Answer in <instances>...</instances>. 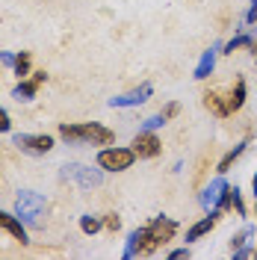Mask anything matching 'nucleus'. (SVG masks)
Instances as JSON below:
<instances>
[{"label": "nucleus", "instance_id": "nucleus-30", "mask_svg": "<svg viewBox=\"0 0 257 260\" xmlns=\"http://www.w3.org/2000/svg\"><path fill=\"white\" fill-rule=\"evenodd\" d=\"M251 189H254V195H257V175L251 178Z\"/></svg>", "mask_w": 257, "mask_h": 260}, {"label": "nucleus", "instance_id": "nucleus-2", "mask_svg": "<svg viewBox=\"0 0 257 260\" xmlns=\"http://www.w3.org/2000/svg\"><path fill=\"white\" fill-rule=\"evenodd\" d=\"M59 136L65 142H86V145H113L115 133L107 124L83 121V124H59Z\"/></svg>", "mask_w": 257, "mask_h": 260}, {"label": "nucleus", "instance_id": "nucleus-29", "mask_svg": "<svg viewBox=\"0 0 257 260\" xmlns=\"http://www.w3.org/2000/svg\"><path fill=\"white\" fill-rule=\"evenodd\" d=\"M0 62L3 65H15V56H12V53H0Z\"/></svg>", "mask_w": 257, "mask_h": 260}, {"label": "nucleus", "instance_id": "nucleus-31", "mask_svg": "<svg viewBox=\"0 0 257 260\" xmlns=\"http://www.w3.org/2000/svg\"><path fill=\"white\" fill-rule=\"evenodd\" d=\"M254 216H257V195H254Z\"/></svg>", "mask_w": 257, "mask_h": 260}, {"label": "nucleus", "instance_id": "nucleus-1", "mask_svg": "<svg viewBox=\"0 0 257 260\" xmlns=\"http://www.w3.org/2000/svg\"><path fill=\"white\" fill-rule=\"evenodd\" d=\"M177 234V222L169 216H157L151 219L145 228H136L127 237V248H124V257H148L154 251H160L166 243H172Z\"/></svg>", "mask_w": 257, "mask_h": 260}, {"label": "nucleus", "instance_id": "nucleus-10", "mask_svg": "<svg viewBox=\"0 0 257 260\" xmlns=\"http://www.w3.org/2000/svg\"><path fill=\"white\" fill-rule=\"evenodd\" d=\"M219 219H222V213H219V210H207V216H204V219H198L195 225L186 228V243H198L201 237H207L210 231L219 225Z\"/></svg>", "mask_w": 257, "mask_h": 260}, {"label": "nucleus", "instance_id": "nucleus-5", "mask_svg": "<svg viewBox=\"0 0 257 260\" xmlns=\"http://www.w3.org/2000/svg\"><path fill=\"white\" fill-rule=\"evenodd\" d=\"M12 145L24 154H33V157H42L53 148V136L48 133H15L12 136Z\"/></svg>", "mask_w": 257, "mask_h": 260}, {"label": "nucleus", "instance_id": "nucleus-6", "mask_svg": "<svg viewBox=\"0 0 257 260\" xmlns=\"http://www.w3.org/2000/svg\"><path fill=\"white\" fill-rule=\"evenodd\" d=\"M62 178L74 180V183L83 186V189H92V186H101L104 175H101L98 169H86V166H80V162H68V166H62Z\"/></svg>", "mask_w": 257, "mask_h": 260}, {"label": "nucleus", "instance_id": "nucleus-9", "mask_svg": "<svg viewBox=\"0 0 257 260\" xmlns=\"http://www.w3.org/2000/svg\"><path fill=\"white\" fill-rule=\"evenodd\" d=\"M201 104H204V110L216 115V118H228V89H207L204 95H201Z\"/></svg>", "mask_w": 257, "mask_h": 260}, {"label": "nucleus", "instance_id": "nucleus-27", "mask_svg": "<svg viewBox=\"0 0 257 260\" xmlns=\"http://www.w3.org/2000/svg\"><path fill=\"white\" fill-rule=\"evenodd\" d=\"M9 127H12V121H9V113H6V110H0V133H6Z\"/></svg>", "mask_w": 257, "mask_h": 260}, {"label": "nucleus", "instance_id": "nucleus-13", "mask_svg": "<svg viewBox=\"0 0 257 260\" xmlns=\"http://www.w3.org/2000/svg\"><path fill=\"white\" fill-rule=\"evenodd\" d=\"M151 83H142L139 89H133V92H127V95H118L110 101V107H139V104H145L148 98H151Z\"/></svg>", "mask_w": 257, "mask_h": 260}, {"label": "nucleus", "instance_id": "nucleus-15", "mask_svg": "<svg viewBox=\"0 0 257 260\" xmlns=\"http://www.w3.org/2000/svg\"><path fill=\"white\" fill-rule=\"evenodd\" d=\"M213 68H216V48L204 50L201 62H198V68H195V80H207L210 74H213Z\"/></svg>", "mask_w": 257, "mask_h": 260}, {"label": "nucleus", "instance_id": "nucleus-26", "mask_svg": "<svg viewBox=\"0 0 257 260\" xmlns=\"http://www.w3.org/2000/svg\"><path fill=\"white\" fill-rule=\"evenodd\" d=\"M245 24H248V27L257 24V0H251V6H248V12H245Z\"/></svg>", "mask_w": 257, "mask_h": 260}, {"label": "nucleus", "instance_id": "nucleus-11", "mask_svg": "<svg viewBox=\"0 0 257 260\" xmlns=\"http://www.w3.org/2000/svg\"><path fill=\"white\" fill-rule=\"evenodd\" d=\"M228 189V183L225 178H216V180H210L207 186L201 189V195H198V201H201V207L204 210H219V201H222V192Z\"/></svg>", "mask_w": 257, "mask_h": 260}, {"label": "nucleus", "instance_id": "nucleus-17", "mask_svg": "<svg viewBox=\"0 0 257 260\" xmlns=\"http://www.w3.org/2000/svg\"><path fill=\"white\" fill-rule=\"evenodd\" d=\"M30 65H33V56L27 53V50H24V53H18V56H15V65H12V68H15L18 80H24V77H30V74H33V71H30Z\"/></svg>", "mask_w": 257, "mask_h": 260}, {"label": "nucleus", "instance_id": "nucleus-21", "mask_svg": "<svg viewBox=\"0 0 257 260\" xmlns=\"http://www.w3.org/2000/svg\"><path fill=\"white\" fill-rule=\"evenodd\" d=\"M231 210H237L240 216H245V204H242L240 186H231Z\"/></svg>", "mask_w": 257, "mask_h": 260}, {"label": "nucleus", "instance_id": "nucleus-20", "mask_svg": "<svg viewBox=\"0 0 257 260\" xmlns=\"http://www.w3.org/2000/svg\"><path fill=\"white\" fill-rule=\"evenodd\" d=\"M245 45L251 48V36H245V32H242V36H237V39H231V42H228L222 53H234L237 48H245Z\"/></svg>", "mask_w": 257, "mask_h": 260}, {"label": "nucleus", "instance_id": "nucleus-19", "mask_svg": "<svg viewBox=\"0 0 257 260\" xmlns=\"http://www.w3.org/2000/svg\"><path fill=\"white\" fill-rule=\"evenodd\" d=\"M251 234H254V228H251V225H245V228L240 231V234H234V237H231V251L242 248V245H245L248 240H251Z\"/></svg>", "mask_w": 257, "mask_h": 260}, {"label": "nucleus", "instance_id": "nucleus-7", "mask_svg": "<svg viewBox=\"0 0 257 260\" xmlns=\"http://www.w3.org/2000/svg\"><path fill=\"white\" fill-rule=\"evenodd\" d=\"M130 145H133L139 160H154V157H160V151H163V142L154 130H139Z\"/></svg>", "mask_w": 257, "mask_h": 260}, {"label": "nucleus", "instance_id": "nucleus-12", "mask_svg": "<svg viewBox=\"0 0 257 260\" xmlns=\"http://www.w3.org/2000/svg\"><path fill=\"white\" fill-rule=\"evenodd\" d=\"M0 231H6L9 237H15L21 245L30 243V240H27V228H24V222L18 219L15 213H3L0 210Z\"/></svg>", "mask_w": 257, "mask_h": 260}, {"label": "nucleus", "instance_id": "nucleus-28", "mask_svg": "<svg viewBox=\"0 0 257 260\" xmlns=\"http://www.w3.org/2000/svg\"><path fill=\"white\" fill-rule=\"evenodd\" d=\"M189 257V248H175V251H169V260H183Z\"/></svg>", "mask_w": 257, "mask_h": 260}, {"label": "nucleus", "instance_id": "nucleus-18", "mask_svg": "<svg viewBox=\"0 0 257 260\" xmlns=\"http://www.w3.org/2000/svg\"><path fill=\"white\" fill-rule=\"evenodd\" d=\"M104 228V219H98V216H80V231L83 234H98Z\"/></svg>", "mask_w": 257, "mask_h": 260}, {"label": "nucleus", "instance_id": "nucleus-3", "mask_svg": "<svg viewBox=\"0 0 257 260\" xmlns=\"http://www.w3.org/2000/svg\"><path fill=\"white\" fill-rule=\"evenodd\" d=\"M133 162H136V151L133 148L110 145L104 151H98V169H104V172H127Z\"/></svg>", "mask_w": 257, "mask_h": 260}, {"label": "nucleus", "instance_id": "nucleus-16", "mask_svg": "<svg viewBox=\"0 0 257 260\" xmlns=\"http://www.w3.org/2000/svg\"><path fill=\"white\" fill-rule=\"evenodd\" d=\"M245 145H248V142H240V145H234V148H231V151L225 154V157L219 160V175L231 172V166H234V162H237V160L242 157V154H245Z\"/></svg>", "mask_w": 257, "mask_h": 260}, {"label": "nucleus", "instance_id": "nucleus-22", "mask_svg": "<svg viewBox=\"0 0 257 260\" xmlns=\"http://www.w3.org/2000/svg\"><path fill=\"white\" fill-rule=\"evenodd\" d=\"M104 228H107L110 234H115V231L121 228V219H118L115 213H107V216H104Z\"/></svg>", "mask_w": 257, "mask_h": 260}, {"label": "nucleus", "instance_id": "nucleus-24", "mask_svg": "<svg viewBox=\"0 0 257 260\" xmlns=\"http://www.w3.org/2000/svg\"><path fill=\"white\" fill-rule=\"evenodd\" d=\"M177 113H180V104H177V101H172V104H166V107H163V118H166V121H172Z\"/></svg>", "mask_w": 257, "mask_h": 260}, {"label": "nucleus", "instance_id": "nucleus-4", "mask_svg": "<svg viewBox=\"0 0 257 260\" xmlns=\"http://www.w3.org/2000/svg\"><path fill=\"white\" fill-rule=\"evenodd\" d=\"M42 213H45V198H42V195L30 192V189L18 192V198H15V216L24 222V225H39Z\"/></svg>", "mask_w": 257, "mask_h": 260}, {"label": "nucleus", "instance_id": "nucleus-23", "mask_svg": "<svg viewBox=\"0 0 257 260\" xmlns=\"http://www.w3.org/2000/svg\"><path fill=\"white\" fill-rule=\"evenodd\" d=\"M163 124H166V118H163V113H160V115H151V118H145L142 130H157V127H163Z\"/></svg>", "mask_w": 257, "mask_h": 260}, {"label": "nucleus", "instance_id": "nucleus-8", "mask_svg": "<svg viewBox=\"0 0 257 260\" xmlns=\"http://www.w3.org/2000/svg\"><path fill=\"white\" fill-rule=\"evenodd\" d=\"M45 80H48L45 71H33L30 77L18 80V86L12 89V98H15V101H33V98L39 95V89H42V83Z\"/></svg>", "mask_w": 257, "mask_h": 260}, {"label": "nucleus", "instance_id": "nucleus-32", "mask_svg": "<svg viewBox=\"0 0 257 260\" xmlns=\"http://www.w3.org/2000/svg\"><path fill=\"white\" fill-rule=\"evenodd\" d=\"M254 257H257V245H254Z\"/></svg>", "mask_w": 257, "mask_h": 260}, {"label": "nucleus", "instance_id": "nucleus-25", "mask_svg": "<svg viewBox=\"0 0 257 260\" xmlns=\"http://www.w3.org/2000/svg\"><path fill=\"white\" fill-rule=\"evenodd\" d=\"M234 257H237V260H248V257H254V248H251V245H242V248H237V251H234Z\"/></svg>", "mask_w": 257, "mask_h": 260}, {"label": "nucleus", "instance_id": "nucleus-14", "mask_svg": "<svg viewBox=\"0 0 257 260\" xmlns=\"http://www.w3.org/2000/svg\"><path fill=\"white\" fill-rule=\"evenodd\" d=\"M245 95H248V89H245V80H242V77H237V80H234V86L228 89V113H231V115L240 113L242 104H245Z\"/></svg>", "mask_w": 257, "mask_h": 260}]
</instances>
